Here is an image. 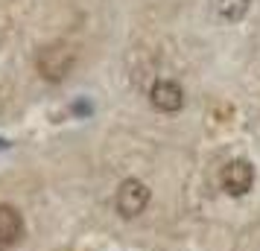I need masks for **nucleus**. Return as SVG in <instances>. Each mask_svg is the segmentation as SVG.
I'll list each match as a JSON object with an SVG mask.
<instances>
[{
	"mask_svg": "<svg viewBox=\"0 0 260 251\" xmlns=\"http://www.w3.org/2000/svg\"><path fill=\"white\" fill-rule=\"evenodd\" d=\"M152 202V190L143 184L141 178H126L120 181L117 196H114V207L123 219H138V216L149 207Z\"/></svg>",
	"mask_w": 260,
	"mask_h": 251,
	"instance_id": "nucleus-1",
	"label": "nucleus"
},
{
	"mask_svg": "<svg viewBox=\"0 0 260 251\" xmlns=\"http://www.w3.org/2000/svg\"><path fill=\"white\" fill-rule=\"evenodd\" d=\"M76 64V50L68 44H50L38 53V73L47 82H61Z\"/></svg>",
	"mask_w": 260,
	"mask_h": 251,
	"instance_id": "nucleus-2",
	"label": "nucleus"
},
{
	"mask_svg": "<svg viewBox=\"0 0 260 251\" xmlns=\"http://www.w3.org/2000/svg\"><path fill=\"white\" fill-rule=\"evenodd\" d=\"M219 184L228 196H246L254 187V167L246 158H231L219 172Z\"/></svg>",
	"mask_w": 260,
	"mask_h": 251,
	"instance_id": "nucleus-3",
	"label": "nucleus"
},
{
	"mask_svg": "<svg viewBox=\"0 0 260 251\" xmlns=\"http://www.w3.org/2000/svg\"><path fill=\"white\" fill-rule=\"evenodd\" d=\"M149 102L161 114H178L184 108V91L176 79H158L149 88Z\"/></svg>",
	"mask_w": 260,
	"mask_h": 251,
	"instance_id": "nucleus-4",
	"label": "nucleus"
},
{
	"mask_svg": "<svg viewBox=\"0 0 260 251\" xmlns=\"http://www.w3.org/2000/svg\"><path fill=\"white\" fill-rule=\"evenodd\" d=\"M21 237H24V216L18 213V207L0 202V251L18 245Z\"/></svg>",
	"mask_w": 260,
	"mask_h": 251,
	"instance_id": "nucleus-5",
	"label": "nucleus"
},
{
	"mask_svg": "<svg viewBox=\"0 0 260 251\" xmlns=\"http://www.w3.org/2000/svg\"><path fill=\"white\" fill-rule=\"evenodd\" d=\"M216 6H219L222 21H228V24H237V21H243V18L248 15L251 0H216Z\"/></svg>",
	"mask_w": 260,
	"mask_h": 251,
	"instance_id": "nucleus-6",
	"label": "nucleus"
}]
</instances>
